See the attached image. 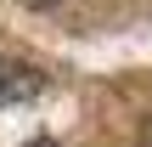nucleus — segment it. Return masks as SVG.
<instances>
[{
  "label": "nucleus",
  "instance_id": "nucleus-1",
  "mask_svg": "<svg viewBox=\"0 0 152 147\" xmlns=\"http://www.w3.org/2000/svg\"><path fill=\"white\" fill-rule=\"evenodd\" d=\"M45 91V74L34 62H17V57H0V108H23Z\"/></svg>",
  "mask_w": 152,
  "mask_h": 147
},
{
  "label": "nucleus",
  "instance_id": "nucleus-2",
  "mask_svg": "<svg viewBox=\"0 0 152 147\" xmlns=\"http://www.w3.org/2000/svg\"><path fill=\"white\" fill-rule=\"evenodd\" d=\"M141 147H152V113L141 119Z\"/></svg>",
  "mask_w": 152,
  "mask_h": 147
},
{
  "label": "nucleus",
  "instance_id": "nucleus-3",
  "mask_svg": "<svg viewBox=\"0 0 152 147\" xmlns=\"http://www.w3.org/2000/svg\"><path fill=\"white\" fill-rule=\"evenodd\" d=\"M23 147H56V142H51V136H34V142H23Z\"/></svg>",
  "mask_w": 152,
  "mask_h": 147
},
{
  "label": "nucleus",
  "instance_id": "nucleus-4",
  "mask_svg": "<svg viewBox=\"0 0 152 147\" xmlns=\"http://www.w3.org/2000/svg\"><path fill=\"white\" fill-rule=\"evenodd\" d=\"M34 6H45V0H34Z\"/></svg>",
  "mask_w": 152,
  "mask_h": 147
}]
</instances>
